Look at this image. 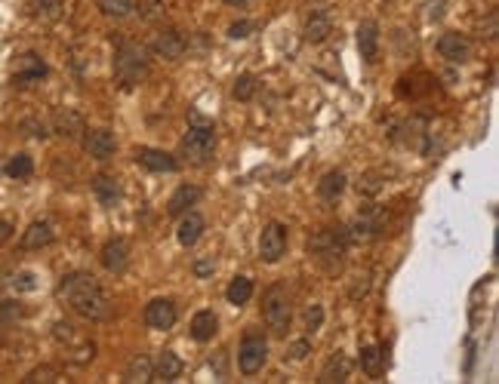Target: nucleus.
<instances>
[{
    "mask_svg": "<svg viewBox=\"0 0 499 384\" xmlns=\"http://www.w3.org/2000/svg\"><path fill=\"white\" fill-rule=\"evenodd\" d=\"M56 295L87 323H102L112 317V311H114L108 292L96 283V277L87 274V271H71V274H65L59 280Z\"/></svg>",
    "mask_w": 499,
    "mask_h": 384,
    "instance_id": "obj_1",
    "label": "nucleus"
},
{
    "mask_svg": "<svg viewBox=\"0 0 499 384\" xmlns=\"http://www.w3.org/2000/svg\"><path fill=\"white\" fill-rule=\"evenodd\" d=\"M188 132L179 142V157L188 160L191 166H207L216 154V126L198 111H188Z\"/></svg>",
    "mask_w": 499,
    "mask_h": 384,
    "instance_id": "obj_2",
    "label": "nucleus"
},
{
    "mask_svg": "<svg viewBox=\"0 0 499 384\" xmlns=\"http://www.w3.org/2000/svg\"><path fill=\"white\" fill-rule=\"evenodd\" d=\"M349 246H351V240H349L345 225L320 228L318 234L308 237V255L327 271V274H336V271L342 268V255H345Z\"/></svg>",
    "mask_w": 499,
    "mask_h": 384,
    "instance_id": "obj_3",
    "label": "nucleus"
},
{
    "mask_svg": "<svg viewBox=\"0 0 499 384\" xmlns=\"http://www.w3.org/2000/svg\"><path fill=\"white\" fill-rule=\"evenodd\" d=\"M262 320H265V326L272 329L275 335H287V329H290V323H293V292L284 280L272 283L265 289V295H262Z\"/></svg>",
    "mask_w": 499,
    "mask_h": 384,
    "instance_id": "obj_4",
    "label": "nucleus"
},
{
    "mask_svg": "<svg viewBox=\"0 0 499 384\" xmlns=\"http://www.w3.org/2000/svg\"><path fill=\"white\" fill-rule=\"evenodd\" d=\"M53 341L59 345V351H62V357L71 366H90L92 360H96V345H92L90 338H83L68 320L53 323Z\"/></svg>",
    "mask_w": 499,
    "mask_h": 384,
    "instance_id": "obj_5",
    "label": "nucleus"
},
{
    "mask_svg": "<svg viewBox=\"0 0 499 384\" xmlns=\"http://www.w3.org/2000/svg\"><path fill=\"white\" fill-rule=\"evenodd\" d=\"M114 74L124 87L130 83H139L148 77V53L145 47L133 44V40H121L117 44V53H114Z\"/></svg>",
    "mask_w": 499,
    "mask_h": 384,
    "instance_id": "obj_6",
    "label": "nucleus"
},
{
    "mask_svg": "<svg viewBox=\"0 0 499 384\" xmlns=\"http://www.w3.org/2000/svg\"><path fill=\"white\" fill-rule=\"evenodd\" d=\"M265 363H268V338L262 329L250 326L244 332L241 347H238V369H241V375L250 378V375H259L265 369Z\"/></svg>",
    "mask_w": 499,
    "mask_h": 384,
    "instance_id": "obj_7",
    "label": "nucleus"
},
{
    "mask_svg": "<svg viewBox=\"0 0 499 384\" xmlns=\"http://www.w3.org/2000/svg\"><path fill=\"white\" fill-rule=\"evenodd\" d=\"M345 230H349V240L351 243H370V240H376V237L385 230V212L367 206L358 218L351 221V225H345Z\"/></svg>",
    "mask_w": 499,
    "mask_h": 384,
    "instance_id": "obj_8",
    "label": "nucleus"
},
{
    "mask_svg": "<svg viewBox=\"0 0 499 384\" xmlns=\"http://www.w3.org/2000/svg\"><path fill=\"white\" fill-rule=\"evenodd\" d=\"M287 255V228L281 221H268L259 234V259L265 264H277Z\"/></svg>",
    "mask_w": 499,
    "mask_h": 384,
    "instance_id": "obj_9",
    "label": "nucleus"
},
{
    "mask_svg": "<svg viewBox=\"0 0 499 384\" xmlns=\"http://www.w3.org/2000/svg\"><path fill=\"white\" fill-rule=\"evenodd\" d=\"M133 160H136L142 169H148V173H176V169H179V160H176L170 151L151 148V144H136V148H133Z\"/></svg>",
    "mask_w": 499,
    "mask_h": 384,
    "instance_id": "obj_10",
    "label": "nucleus"
},
{
    "mask_svg": "<svg viewBox=\"0 0 499 384\" xmlns=\"http://www.w3.org/2000/svg\"><path fill=\"white\" fill-rule=\"evenodd\" d=\"M176 320H179V311H176L173 298H155V302L145 304V326L148 329L167 332L176 326Z\"/></svg>",
    "mask_w": 499,
    "mask_h": 384,
    "instance_id": "obj_11",
    "label": "nucleus"
},
{
    "mask_svg": "<svg viewBox=\"0 0 499 384\" xmlns=\"http://www.w3.org/2000/svg\"><path fill=\"white\" fill-rule=\"evenodd\" d=\"M185 49H188V40H185L182 31H160V34H155V40H151V53L160 58H170V62L182 58Z\"/></svg>",
    "mask_w": 499,
    "mask_h": 384,
    "instance_id": "obj_12",
    "label": "nucleus"
},
{
    "mask_svg": "<svg viewBox=\"0 0 499 384\" xmlns=\"http://www.w3.org/2000/svg\"><path fill=\"white\" fill-rule=\"evenodd\" d=\"M83 151H87L92 160H112L114 151H117L114 132H108V130H87V135H83Z\"/></svg>",
    "mask_w": 499,
    "mask_h": 384,
    "instance_id": "obj_13",
    "label": "nucleus"
},
{
    "mask_svg": "<svg viewBox=\"0 0 499 384\" xmlns=\"http://www.w3.org/2000/svg\"><path fill=\"white\" fill-rule=\"evenodd\" d=\"M99 261H102V268L108 271V274H124L126 268H130V246H126L124 240H108L102 246V252H99Z\"/></svg>",
    "mask_w": 499,
    "mask_h": 384,
    "instance_id": "obj_14",
    "label": "nucleus"
},
{
    "mask_svg": "<svg viewBox=\"0 0 499 384\" xmlns=\"http://www.w3.org/2000/svg\"><path fill=\"white\" fill-rule=\"evenodd\" d=\"M438 53H441V58H447V62H465L471 53V44L465 34L447 31V34H441V40H438Z\"/></svg>",
    "mask_w": 499,
    "mask_h": 384,
    "instance_id": "obj_15",
    "label": "nucleus"
},
{
    "mask_svg": "<svg viewBox=\"0 0 499 384\" xmlns=\"http://www.w3.org/2000/svg\"><path fill=\"white\" fill-rule=\"evenodd\" d=\"M354 40H358V53L367 62H376L379 58V25L376 22H361L358 31H354Z\"/></svg>",
    "mask_w": 499,
    "mask_h": 384,
    "instance_id": "obj_16",
    "label": "nucleus"
},
{
    "mask_svg": "<svg viewBox=\"0 0 499 384\" xmlns=\"http://www.w3.org/2000/svg\"><path fill=\"white\" fill-rule=\"evenodd\" d=\"M349 375H351V360L345 354L336 351V354H330V360L324 363L318 381L320 384H345V381H349Z\"/></svg>",
    "mask_w": 499,
    "mask_h": 384,
    "instance_id": "obj_17",
    "label": "nucleus"
},
{
    "mask_svg": "<svg viewBox=\"0 0 499 384\" xmlns=\"http://www.w3.org/2000/svg\"><path fill=\"white\" fill-rule=\"evenodd\" d=\"M204 230H207V221H204L200 212H185L182 221H179V228H176V240L188 249V246H194L200 237H204Z\"/></svg>",
    "mask_w": 499,
    "mask_h": 384,
    "instance_id": "obj_18",
    "label": "nucleus"
},
{
    "mask_svg": "<svg viewBox=\"0 0 499 384\" xmlns=\"http://www.w3.org/2000/svg\"><path fill=\"white\" fill-rule=\"evenodd\" d=\"M358 366L367 378H383L385 375V354L379 345H361L358 351Z\"/></svg>",
    "mask_w": 499,
    "mask_h": 384,
    "instance_id": "obj_19",
    "label": "nucleus"
},
{
    "mask_svg": "<svg viewBox=\"0 0 499 384\" xmlns=\"http://www.w3.org/2000/svg\"><path fill=\"white\" fill-rule=\"evenodd\" d=\"M345 187H349V178H345L342 169H330L318 182V197L324 203H336L345 194Z\"/></svg>",
    "mask_w": 499,
    "mask_h": 384,
    "instance_id": "obj_20",
    "label": "nucleus"
},
{
    "mask_svg": "<svg viewBox=\"0 0 499 384\" xmlns=\"http://www.w3.org/2000/svg\"><path fill=\"white\" fill-rule=\"evenodd\" d=\"M92 194H96V200L102 203V206L112 209L121 203V182H117L114 175L99 173V175H92Z\"/></svg>",
    "mask_w": 499,
    "mask_h": 384,
    "instance_id": "obj_21",
    "label": "nucleus"
},
{
    "mask_svg": "<svg viewBox=\"0 0 499 384\" xmlns=\"http://www.w3.org/2000/svg\"><path fill=\"white\" fill-rule=\"evenodd\" d=\"M200 200V187L198 185H179L173 191V197L167 200V216H185L188 212V206H194V203Z\"/></svg>",
    "mask_w": 499,
    "mask_h": 384,
    "instance_id": "obj_22",
    "label": "nucleus"
},
{
    "mask_svg": "<svg viewBox=\"0 0 499 384\" xmlns=\"http://www.w3.org/2000/svg\"><path fill=\"white\" fill-rule=\"evenodd\" d=\"M56 240V228L49 221H31L28 230L22 234V249H44Z\"/></svg>",
    "mask_w": 499,
    "mask_h": 384,
    "instance_id": "obj_23",
    "label": "nucleus"
},
{
    "mask_svg": "<svg viewBox=\"0 0 499 384\" xmlns=\"http://www.w3.org/2000/svg\"><path fill=\"white\" fill-rule=\"evenodd\" d=\"M182 375V360L176 357L173 351H164L155 360V366H151V381H164V384H170L176 381Z\"/></svg>",
    "mask_w": 499,
    "mask_h": 384,
    "instance_id": "obj_24",
    "label": "nucleus"
},
{
    "mask_svg": "<svg viewBox=\"0 0 499 384\" xmlns=\"http://www.w3.org/2000/svg\"><path fill=\"white\" fill-rule=\"evenodd\" d=\"M191 338L200 341V345H207V341H213V335L219 332V317L213 311H198L191 317Z\"/></svg>",
    "mask_w": 499,
    "mask_h": 384,
    "instance_id": "obj_25",
    "label": "nucleus"
},
{
    "mask_svg": "<svg viewBox=\"0 0 499 384\" xmlns=\"http://www.w3.org/2000/svg\"><path fill=\"white\" fill-rule=\"evenodd\" d=\"M333 34V22H330L327 13H311L306 28H302V40L306 44H324V40Z\"/></svg>",
    "mask_w": 499,
    "mask_h": 384,
    "instance_id": "obj_26",
    "label": "nucleus"
},
{
    "mask_svg": "<svg viewBox=\"0 0 499 384\" xmlns=\"http://www.w3.org/2000/svg\"><path fill=\"white\" fill-rule=\"evenodd\" d=\"M40 77H47L44 58H40L37 53H25V56L19 58V71H16L13 80H16V83H31V80H40Z\"/></svg>",
    "mask_w": 499,
    "mask_h": 384,
    "instance_id": "obj_27",
    "label": "nucleus"
},
{
    "mask_svg": "<svg viewBox=\"0 0 499 384\" xmlns=\"http://www.w3.org/2000/svg\"><path fill=\"white\" fill-rule=\"evenodd\" d=\"M151 363L145 354H139V357H133L130 363H126V369H124V381L126 384H148L151 381Z\"/></svg>",
    "mask_w": 499,
    "mask_h": 384,
    "instance_id": "obj_28",
    "label": "nucleus"
},
{
    "mask_svg": "<svg viewBox=\"0 0 499 384\" xmlns=\"http://www.w3.org/2000/svg\"><path fill=\"white\" fill-rule=\"evenodd\" d=\"M225 298H228V304H234V307L247 304L253 298V280L250 277H234L225 289Z\"/></svg>",
    "mask_w": 499,
    "mask_h": 384,
    "instance_id": "obj_29",
    "label": "nucleus"
},
{
    "mask_svg": "<svg viewBox=\"0 0 499 384\" xmlns=\"http://www.w3.org/2000/svg\"><path fill=\"white\" fill-rule=\"evenodd\" d=\"M31 173H35V157L31 154H13L10 160L4 163V175H10V178H28Z\"/></svg>",
    "mask_w": 499,
    "mask_h": 384,
    "instance_id": "obj_30",
    "label": "nucleus"
},
{
    "mask_svg": "<svg viewBox=\"0 0 499 384\" xmlns=\"http://www.w3.org/2000/svg\"><path fill=\"white\" fill-rule=\"evenodd\" d=\"M96 6L108 19H130L136 13V0H96Z\"/></svg>",
    "mask_w": 499,
    "mask_h": 384,
    "instance_id": "obj_31",
    "label": "nucleus"
},
{
    "mask_svg": "<svg viewBox=\"0 0 499 384\" xmlns=\"http://www.w3.org/2000/svg\"><path fill=\"white\" fill-rule=\"evenodd\" d=\"M62 10H65L62 0H31V13L44 22H56L62 16Z\"/></svg>",
    "mask_w": 499,
    "mask_h": 384,
    "instance_id": "obj_32",
    "label": "nucleus"
},
{
    "mask_svg": "<svg viewBox=\"0 0 499 384\" xmlns=\"http://www.w3.org/2000/svg\"><path fill=\"white\" fill-rule=\"evenodd\" d=\"M22 381L25 384H56V381H62V372H59L56 366H37V369H31Z\"/></svg>",
    "mask_w": 499,
    "mask_h": 384,
    "instance_id": "obj_33",
    "label": "nucleus"
},
{
    "mask_svg": "<svg viewBox=\"0 0 499 384\" xmlns=\"http://www.w3.org/2000/svg\"><path fill=\"white\" fill-rule=\"evenodd\" d=\"M256 87H259V80L253 74H241L238 80H234V87H232V96L238 99V101H250L253 96H256Z\"/></svg>",
    "mask_w": 499,
    "mask_h": 384,
    "instance_id": "obj_34",
    "label": "nucleus"
},
{
    "mask_svg": "<svg viewBox=\"0 0 499 384\" xmlns=\"http://www.w3.org/2000/svg\"><path fill=\"white\" fill-rule=\"evenodd\" d=\"M379 191H383V175L376 169H370V173H363L358 178V194H363V197H376Z\"/></svg>",
    "mask_w": 499,
    "mask_h": 384,
    "instance_id": "obj_35",
    "label": "nucleus"
},
{
    "mask_svg": "<svg viewBox=\"0 0 499 384\" xmlns=\"http://www.w3.org/2000/svg\"><path fill=\"white\" fill-rule=\"evenodd\" d=\"M25 317V307L16 298H4L0 302V323H19Z\"/></svg>",
    "mask_w": 499,
    "mask_h": 384,
    "instance_id": "obj_36",
    "label": "nucleus"
},
{
    "mask_svg": "<svg viewBox=\"0 0 499 384\" xmlns=\"http://www.w3.org/2000/svg\"><path fill=\"white\" fill-rule=\"evenodd\" d=\"M13 289L16 292H35L37 289V274H31V271H19V274H13Z\"/></svg>",
    "mask_w": 499,
    "mask_h": 384,
    "instance_id": "obj_37",
    "label": "nucleus"
},
{
    "mask_svg": "<svg viewBox=\"0 0 499 384\" xmlns=\"http://www.w3.org/2000/svg\"><path fill=\"white\" fill-rule=\"evenodd\" d=\"M320 326H324V304H311L306 311V332H308V335H315Z\"/></svg>",
    "mask_w": 499,
    "mask_h": 384,
    "instance_id": "obj_38",
    "label": "nucleus"
},
{
    "mask_svg": "<svg viewBox=\"0 0 499 384\" xmlns=\"http://www.w3.org/2000/svg\"><path fill=\"white\" fill-rule=\"evenodd\" d=\"M311 354V338H299V341H293L290 347H287V360H306V357Z\"/></svg>",
    "mask_w": 499,
    "mask_h": 384,
    "instance_id": "obj_39",
    "label": "nucleus"
},
{
    "mask_svg": "<svg viewBox=\"0 0 499 384\" xmlns=\"http://www.w3.org/2000/svg\"><path fill=\"white\" fill-rule=\"evenodd\" d=\"M216 271V261H213V255H204V259H198L194 261V277L198 280H204V277H210Z\"/></svg>",
    "mask_w": 499,
    "mask_h": 384,
    "instance_id": "obj_40",
    "label": "nucleus"
},
{
    "mask_svg": "<svg viewBox=\"0 0 499 384\" xmlns=\"http://www.w3.org/2000/svg\"><path fill=\"white\" fill-rule=\"evenodd\" d=\"M59 130H65L62 135H74L71 130H80V117L78 114H59Z\"/></svg>",
    "mask_w": 499,
    "mask_h": 384,
    "instance_id": "obj_41",
    "label": "nucleus"
},
{
    "mask_svg": "<svg viewBox=\"0 0 499 384\" xmlns=\"http://www.w3.org/2000/svg\"><path fill=\"white\" fill-rule=\"evenodd\" d=\"M250 31H253V22H234L232 28H228V37H232V40H247Z\"/></svg>",
    "mask_w": 499,
    "mask_h": 384,
    "instance_id": "obj_42",
    "label": "nucleus"
},
{
    "mask_svg": "<svg viewBox=\"0 0 499 384\" xmlns=\"http://www.w3.org/2000/svg\"><path fill=\"white\" fill-rule=\"evenodd\" d=\"M367 292H370V280L367 277H358V283H351V289H349L351 298H363Z\"/></svg>",
    "mask_w": 499,
    "mask_h": 384,
    "instance_id": "obj_43",
    "label": "nucleus"
},
{
    "mask_svg": "<svg viewBox=\"0 0 499 384\" xmlns=\"http://www.w3.org/2000/svg\"><path fill=\"white\" fill-rule=\"evenodd\" d=\"M10 237H13V225H10L6 218H0V246L10 240Z\"/></svg>",
    "mask_w": 499,
    "mask_h": 384,
    "instance_id": "obj_44",
    "label": "nucleus"
},
{
    "mask_svg": "<svg viewBox=\"0 0 499 384\" xmlns=\"http://www.w3.org/2000/svg\"><path fill=\"white\" fill-rule=\"evenodd\" d=\"M225 4H247V0H225Z\"/></svg>",
    "mask_w": 499,
    "mask_h": 384,
    "instance_id": "obj_45",
    "label": "nucleus"
},
{
    "mask_svg": "<svg viewBox=\"0 0 499 384\" xmlns=\"http://www.w3.org/2000/svg\"><path fill=\"white\" fill-rule=\"evenodd\" d=\"M0 345H4V323H0Z\"/></svg>",
    "mask_w": 499,
    "mask_h": 384,
    "instance_id": "obj_46",
    "label": "nucleus"
}]
</instances>
